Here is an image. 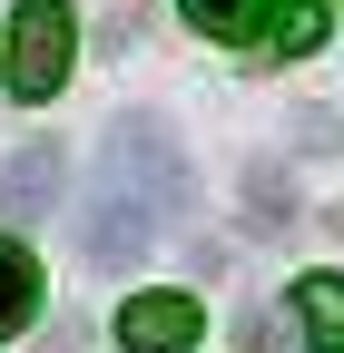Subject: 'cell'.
I'll return each mask as SVG.
<instances>
[{"instance_id": "277c9868", "label": "cell", "mask_w": 344, "mask_h": 353, "mask_svg": "<svg viewBox=\"0 0 344 353\" xmlns=\"http://www.w3.org/2000/svg\"><path fill=\"white\" fill-rule=\"evenodd\" d=\"M59 176H69L59 138H30L10 167H0V216H10V226H39V216L59 206Z\"/></svg>"}, {"instance_id": "5b68a950", "label": "cell", "mask_w": 344, "mask_h": 353, "mask_svg": "<svg viewBox=\"0 0 344 353\" xmlns=\"http://www.w3.org/2000/svg\"><path fill=\"white\" fill-rule=\"evenodd\" d=\"M30 314H39V255L20 236H0V343H10Z\"/></svg>"}, {"instance_id": "7a4b0ae2", "label": "cell", "mask_w": 344, "mask_h": 353, "mask_svg": "<svg viewBox=\"0 0 344 353\" xmlns=\"http://www.w3.org/2000/svg\"><path fill=\"white\" fill-rule=\"evenodd\" d=\"M157 226H167V206L128 176L118 157H108V176H99V196H89V255L108 265V275H128V265H148V245H157Z\"/></svg>"}, {"instance_id": "3957f363", "label": "cell", "mask_w": 344, "mask_h": 353, "mask_svg": "<svg viewBox=\"0 0 344 353\" xmlns=\"http://www.w3.org/2000/svg\"><path fill=\"white\" fill-rule=\"evenodd\" d=\"M207 334V304L197 294H128L118 304V343L128 353H187Z\"/></svg>"}, {"instance_id": "6da1fadb", "label": "cell", "mask_w": 344, "mask_h": 353, "mask_svg": "<svg viewBox=\"0 0 344 353\" xmlns=\"http://www.w3.org/2000/svg\"><path fill=\"white\" fill-rule=\"evenodd\" d=\"M79 59V20H69V0H20L10 10V99H59V79Z\"/></svg>"}, {"instance_id": "52a82bcc", "label": "cell", "mask_w": 344, "mask_h": 353, "mask_svg": "<svg viewBox=\"0 0 344 353\" xmlns=\"http://www.w3.org/2000/svg\"><path fill=\"white\" fill-rule=\"evenodd\" d=\"M266 39H276L285 59H305V50H325V10H315V0H285V10L266 20Z\"/></svg>"}, {"instance_id": "9c48e42d", "label": "cell", "mask_w": 344, "mask_h": 353, "mask_svg": "<svg viewBox=\"0 0 344 353\" xmlns=\"http://www.w3.org/2000/svg\"><path fill=\"white\" fill-rule=\"evenodd\" d=\"M128 39H148V10H138V0H118V10H108V30H99V50H128Z\"/></svg>"}, {"instance_id": "ba28073f", "label": "cell", "mask_w": 344, "mask_h": 353, "mask_svg": "<svg viewBox=\"0 0 344 353\" xmlns=\"http://www.w3.org/2000/svg\"><path fill=\"white\" fill-rule=\"evenodd\" d=\"M187 20H197L207 39H246V30H256V0H187Z\"/></svg>"}, {"instance_id": "8992f818", "label": "cell", "mask_w": 344, "mask_h": 353, "mask_svg": "<svg viewBox=\"0 0 344 353\" xmlns=\"http://www.w3.org/2000/svg\"><path fill=\"white\" fill-rule=\"evenodd\" d=\"M295 324L315 353H344V275H305L295 285Z\"/></svg>"}]
</instances>
